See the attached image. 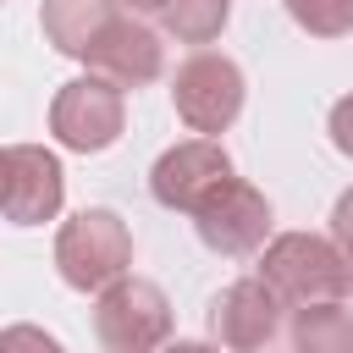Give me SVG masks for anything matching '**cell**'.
Wrapping results in <instances>:
<instances>
[{"label": "cell", "instance_id": "cell-5", "mask_svg": "<svg viewBox=\"0 0 353 353\" xmlns=\"http://www.w3.org/2000/svg\"><path fill=\"white\" fill-rule=\"evenodd\" d=\"M121 127H127V99H121L116 83H105V77H94V72L61 83L55 99H50V132H55V143L72 149V154H99V149H110V143L121 138Z\"/></svg>", "mask_w": 353, "mask_h": 353}, {"label": "cell", "instance_id": "cell-15", "mask_svg": "<svg viewBox=\"0 0 353 353\" xmlns=\"http://www.w3.org/2000/svg\"><path fill=\"white\" fill-rule=\"evenodd\" d=\"M0 353H66L44 325H6L0 331Z\"/></svg>", "mask_w": 353, "mask_h": 353}, {"label": "cell", "instance_id": "cell-3", "mask_svg": "<svg viewBox=\"0 0 353 353\" xmlns=\"http://www.w3.org/2000/svg\"><path fill=\"white\" fill-rule=\"evenodd\" d=\"M94 336L105 353H154L171 342V303L143 276H116L94 298Z\"/></svg>", "mask_w": 353, "mask_h": 353}, {"label": "cell", "instance_id": "cell-11", "mask_svg": "<svg viewBox=\"0 0 353 353\" xmlns=\"http://www.w3.org/2000/svg\"><path fill=\"white\" fill-rule=\"evenodd\" d=\"M110 22H116V0H44V6H39L44 39H50L61 55H72V61H83L88 44H94Z\"/></svg>", "mask_w": 353, "mask_h": 353}, {"label": "cell", "instance_id": "cell-4", "mask_svg": "<svg viewBox=\"0 0 353 353\" xmlns=\"http://www.w3.org/2000/svg\"><path fill=\"white\" fill-rule=\"evenodd\" d=\"M243 66L221 50H193L176 72H171V105L182 116L188 132L215 138L243 116Z\"/></svg>", "mask_w": 353, "mask_h": 353}, {"label": "cell", "instance_id": "cell-13", "mask_svg": "<svg viewBox=\"0 0 353 353\" xmlns=\"http://www.w3.org/2000/svg\"><path fill=\"white\" fill-rule=\"evenodd\" d=\"M160 28L176 44H210L232 22V0H160Z\"/></svg>", "mask_w": 353, "mask_h": 353}, {"label": "cell", "instance_id": "cell-21", "mask_svg": "<svg viewBox=\"0 0 353 353\" xmlns=\"http://www.w3.org/2000/svg\"><path fill=\"white\" fill-rule=\"evenodd\" d=\"M347 292H353V265H347Z\"/></svg>", "mask_w": 353, "mask_h": 353}, {"label": "cell", "instance_id": "cell-14", "mask_svg": "<svg viewBox=\"0 0 353 353\" xmlns=\"http://www.w3.org/2000/svg\"><path fill=\"white\" fill-rule=\"evenodd\" d=\"M287 17L309 39H347L353 33V0H287Z\"/></svg>", "mask_w": 353, "mask_h": 353}, {"label": "cell", "instance_id": "cell-12", "mask_svg": "<svg viewBox=\"0 0 353 353\" xmlns=\"http://www.w3.org/2000/svg\"><path fill=\"white\" fill-rule=\"evenodd\" d=\"M292 353H353V309L342 298L292 309Z\"/></svg>", "mask_w": 353, "mask_h": 353}, {"label": "cell", "instance_id": "cell-7", "mask_svg": "<svg viewBox=\"0 0 353 353\" xmlns=\"http://www.w3.org/2000/svg\"><path fill=\"white\" fill-rule=\"evenodd\" d=\"M226 176H232V154H226L215 138H182V143H171V149L154 160L149 193H154V204L193 215Z\"/></svg>", "mask_w": 353, "mask_h": 353}, {"label": "cell", "instance_id": "cell-20", "mask_svg": "<svg viewBox=\"0 0 353 353\" xmlns=\"http://www.w3.org/2000/svg\"><path fill=\"white\" fill-rule=\"evenodd\" d=\"M6 182H11V149H0V199H6Z\"/></svg>", "mask_w": 353, "mask_h": 353}, {"label": "cell", "instance_id": "cell-1", "mask_svg": "<svg viewBox=\"0 0 353 353\" xmlns=\"http://www.w3.org/2000/svg\"><path fill=\"white\" fill-rule=\"evenodd\" d=\"M259 281L303 309V303H325V298H347V259L331 237L320 232H281L259 248Z\"/></svg>", "mask_w": 353, "mask_h": 353}, {"label": "cell", "instance_id": "cell-19", "mask_svg": "<svg viewBox=\"0 0 353 353\" xmlns=\"http://www.w3.org/2000/svg\"><path fill=\"white\" fill-rule=\"evenodd\" d=\"M116 11H127V17H143V11H160V0H116Z\"/></svg>", "mask_w": 353, "mask_h": 353}, {"label": "cell", "instance_id": "cell-8", "mask_svg": "<svg viewBox=\"0 0 353 353\" xmlns=\"http://www.w3.org/2000/svg\"><path fill=\"white\" fill-rule=\"evenodd\" d=\"M276 331H281V298L259 276H243V281H232V287L215 292V303H210V336H215L221 353H265Z\"/></svg>", "mask_w": 353, "mask_h": 353}, {"label": "cell", "instance_id": "cell-16", "mask_svg": "<svg viewBox=\"0 0 353 353\" xmlns=\"http://www.w3.org/2000/svg\"><path fill=\"white\" fill-rule=\"evenodd\" d=\"M325 132H331V143L353 160V94H342L336 105H331V116H325Z\"/></svg>", "mask_w": 353, "mask_h": 353}, {"label": "cell", "instance_id": "cell-10", "mask_svg": "<svg viewBox=\"0 0 353 353\" xmlns=\"http://www.w3.org/2000/svg\"><path fill=\"white\" fill-rule=\"evenodd\" d=\"M61 199H66V171L61 160L44 149V143H17L11 149V182H6V221L11 226H44L61 215Z\"/></svg>", "mask_w": 353, "mask_h": 353}, {"label": "cell", "instance_id": "cell-9", "mask_svg": "<svg viewBox=\"0 0 353 353\" xmlns=\"http://www.w3.org/2000/svg\"><path fill=\"white\" fill-rule=\"evenodd\" d=\"M83 61H88L94 77H105V83H116V88L127 94V88H149V83L165 72V44H160L154 28H143L138 17L116 11V22L88 44Z\"/></svg>", "mask_w": 353, "mask_h": 353}, {"label": "cell", "instance_id": "cell-18", "mask_svg": "<svg viewBox=\"0 0 353 353\" xmlns=\"http://www.w3.org/2000/svg\"><path fill=\"white\" fill-rule=\"evenodd\" d=\"M154 353H221V347H210V342H165Z\"/></svg>", "mask_w": 353, "mask_h": 353}, {"label": "cell", "instance_id": "cell-2", "mask_svg": "<svg viewBox=\"0 0 353 353\" xmlns=\"http://www.w3.org/2000/svg\"><path fill=\"white\" fill-rule=\"evenodd\" d=\"M55 270L72 292H99L132 270V232L116 210H77L55 232Z\"/></svg>", "mask_w": 353, "mask_h": 353}, {"label": "cell", "instance_id": "cell-17", "mask_svg": "<svg viewBox=\"0 0 353 353\" xmlns=\"http://www.w3.org/2000/svg\"><path fill=\"white\" fill-rule=\"evenodd\" d=\"M331 243H336V248H342V259L353 265V188L331 204Z\"/></svg>", "mask_w": 353, "mask_h": 353}, {"label": "cell", "instance_id": "cell-6", "mask_svg": "<svg viewBox=\"0 0 353 353\" xmlns=\"http://www.w3.org/2000/svg\"><path fill=\"white\" fill-rule=\"evenodd\" d=\"M193 232L210 254L221 259H243V254H259L265 237H270V199L254 188V182H237L226 176L199 210H193Z\"/></svg>", "mask_w": 353, "mask_h": 353}]
</instances>
